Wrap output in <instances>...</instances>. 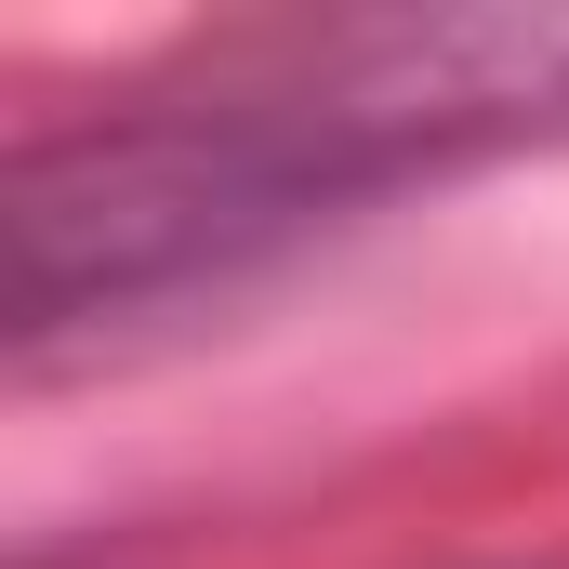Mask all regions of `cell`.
Wrapping results in <instances>:
<instances>
[{
  "instance_id": "cell-1",
  "label": "cell",
  "mask_w": 569,
  "mask_h": 569,
  "mask_svg": "<svg viewBox=\"0 0 569 569\" xmlns=\"http://www.w3.org/2000/svg\"><path fill=\"white\" fill-rule=\"evenodd\" d=\"M371 186H398V172L345 133L266 40H239L212 67V93L40 133L0 172V305H13V345H53L80 318H133L159 291H199L226 266H252V252H279V239H305V226H331Z\"/></svg>"
}]
</instances>
